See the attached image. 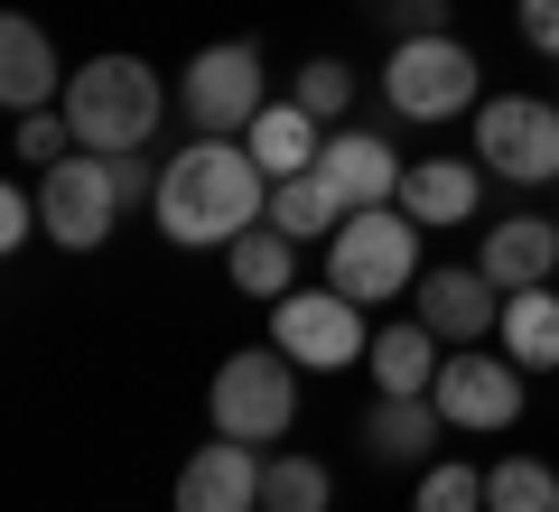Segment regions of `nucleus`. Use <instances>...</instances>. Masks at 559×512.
Segmentation results:
<instances>
[{
  "instance_id": "f257e3e1",
  "label": "nucleus",
  "mask_w": 559,
  "mask_h": 512,
  "mask_svg": "<svg viewBox=\"0 0 559 512\" xmlns=\"http://www.w3.org/2000/svg\"><path fill=\"white\" fill-rule=\"evenodd\" d=\"M159 234L178 252H234L261 215H271V168L252 158V140H224V131H197L178 158L159 168Z\"/></svg>"
},
{
  "instance_id": "f03ea898",
  "label": "nucleus",
  "mask_w": 559,
  "mask_h": 512,
  "mask_svg": "<svg viewBox=\"0 0 559 512\" xmlns=\"http://www.w3.org/2000/svg\"><path fill=\"white\" fill-rule=\"evenodd\" d=\"M159 112H168V84L150 57H84L66 75V121L84 150H150Z\"/></svg>"
},
{
  "instance_id": "7ed1b4c3",
  "label": "nucleus",
  "mask_w": 559,
  "mask_h": 512,
  "mask_svg": "<svg viewBox=\"0 0 559 512\" xmlns=\"http://www.w3.org/2000/svg\"><path fill=\"white\" fill-rule=\"evenodd\" d=\"M326 289H345L355 308L419 289V224L401 215V205H364V215H345L336 234H326Z\"/></svg>"
},
{
  "instance_id": "20e7f679",
  "label": "nucleus",
  "mask_w": 559,
  "mask_h": 512,
  "mask_svg": "<svg viewBox=\"0 0 559 512\" xmlns=\"http://www.w3.org/2000/svg\"><path fill=\"white\" fill-rule=\"evenodd\" d=\"M205 419H215V438L280 448L289 419H299V364L280 355V345H242V355H224L215 392H205Z\"/></svg>"
},
{
  "instance_id": "39448f33",
  "label": "nucleus",
  "mask_w": 559,
  "mask_h": 512,
  "mask_svg": "<svg viewBox=\"0 0 559 512\" xmlns=\"http://www.w3.org/2000/svg\"><path fill=\"white\" fill-rule=\"evenodd\" d=\"M382 103L401 121H457L485 103V66L466 38H392V66H382Z\"/></svg>"
},
{
  "instance_id": "423d86ee",
  "label": "nucleus",
  "mask_w": 559,
  "mask_h": 512,
  "mask_svg": "<svg viewBox=\"0 0 559 512\" xmlns=\"http://www.w3.org/2000/svg\"><path fill=\"white\" fill-rule=\"evenodd\" d=\"M261 103H271V75H261V47H252V38L197 47V57H187V75H178V112L197 121V131H224V140H242Z\"/></svg>"
},
{
  "instance_id": "0eeeda50",
  "label": "nucleus",
  "mask_w": 559,
  "mask_h": 512,
  "mask_svg": "<svg viewBox=\"0 0 559 512\" xmlns=\"http://www.w3.org/2000/svg\"><path fill=\"white\" fill-rule=\"evenodd\" d=\"M271 345L299 373H345L355 355H373V326H364V308L345 289H289V298H271Z\"/></svg>"
},
{
  "instance_id": "6e6552de",
  "label": "nucleus",
  "mask_w": 559,
  "mask_h": 512,
  "mask_svg": "<svg viewBox=\"0 0 559 512\" xmlns=\"http://www.w3.org/2000/svg\"><path fill=\"white\" fill-rule=\"evenodd\" d=\"M38 224H47L57 252H94L121 224V187L103 168V150H66L57 168H38Z\"/></svg>"
},
{
  "instance_id": "1a4fd4ad",
  "label": "nucleus",
  "mask_w": 559,
  "mask_h": 512,
  "mask_svg": "<svg viewBox=\"0 0 559 512\" xmlns=\"http://www.w3.org/2000/svg\"><path fill=\"white\" fill-rule=\"evenodd\" d=\"M476 158L513 187H550L559 178V103H540V94L476 103Z\"/></svg>"
},
{
  "instance_id": "9d476101",
  "label": "nucleus",
  "mask_w": 559,
  "mask_h": 512,
  "mask_svg": "<svg viewBox=\"0 0 559 512\" xmlns=\"http://www.w3.org/2000/svg\"><path fill=\"white\" fill-rule=\"evenodd\" d=\"M429 401L448 410V429H485V438H495V429H513V419H522V364L513 355L495 364V355L466 345V355L439 364V392H429Z\"/></svg>"
},
{
  "instance_id": "9b49d317",
  "label": "nucleus",
  "mask_w": 559,
  "mask_h": 512,
  "mask_svg": "<svg viewBox=\"0 0 559 512\" xmlns=\"http://www.w3.org/2000/svg\"><path fill=\"white\" fill-rule=\"evenodd\" d=\"M411 298H419L411 317H419V326H439V345H485V335L503 326V289L476 271V261H448V271H429Z\"/></svg>"
},
{
  "instance_id": "f8f14e48",
  "label": "nucleus",
  "mask_w": 559,
  "mask_h": 512,
  "mask_svg": "<svg viewBox=\"0 0 559 512\" xmlns=\"http://www.w3.org/2000/svg\"><path fill=\"white\" fill-rule=\"evenodd\" d=\"M318 178L336 187L345 215H364V205H401V178H411V168L392 158V140H382V131H326Z\"/></svg>"
},
{
  "instance_id": "ddd939ff",
  "label": "nucleus",
  "mask_w": 559,
  "mask_h": 512,
  "mask_svg": "<svg viewBox=\"0 0 559 512\" xmlns=\"http://www.w3.org/2000/svg\"><path fill=\"white\" fill-rule=\"evenodd\" d=\"M178 512H261V448L215 438L178 466Z\"/></svg>"
},
{
  "instance_id": "4468645a",
  "label": "nucleus",
  "mask_w": 559,
  "mask_h": 512,
  "mask_svg": "<svg viewBox=\"0 0 559 512\" xmlns=\"http://www.w3.org/2000/svg\"><path fill=\"white\" fill-rule=\"evenodd\" d=\"M57 75H75V66H57L47 28L28 20V10H10V20H0V103H10V112H47V103H66Z\"/></svg>"
},
{
  "instance_id": "2eb2a0df",
  "label": "nucleus",
  "mask_w": 559,
  "mask_h": 512,
  "mask_svg": "<svg viewBox=\"0 0 559 512\" xmlns=\"http://www.w3.org/2000/svg\"><path fill=\"white\" fill-rule=\"evenodd\" d=\"M476 271L495 279L503 298H513V289H540V279L559 271V215H503V224H485Z\"/></svg>"
},
{
  "instance_id": "dca6fc26",
  "label": "nucleus",
  "mask_w": 559,
  "mask_h": 512,
  "mask_svg": "<svg viewBox=\"0 0 559 512\" xmlns=\"http://www.w3.org/2000/svg\"><path fill=\"white\" fill-rule=\"evenodd\" d=\"M476 205H485V158H419L411 178H401V215L411 224H476Z\"/></svg>"
},
{
  "instance_id": "f3484780",
  "label": "nucleus",
  "mask_w": 559,
  "mask_h": 512,
  "mask_svg": "<svg viewBox=\"0 0 559 512\" xmlns=\"http://www.w3.org/2000/svg\"><path fill=\"white\" fill-rule=\"evenodd\" d=\"M439 429H448V410L429 392H382L373 410H364V448H373L382 466H429Z\"/></svg>"
},
{
  "instance_id": "a211bd4d",
  "label": "nucleus",
  "mask_w": 559,
  "mask_h": 512,
  "mask_svg": "<svg viewBox=\"0 0 559 512\" xmlns=\"http://www.w3.org/2000/svg\"><path fill=\"white\" fill-rule=\"evenodd\" d=\"M242 140H252V158L271 168V178H299V168H318V158H326V121L308 112L299 94L261 103V112H252V131H242Z\"/></svg>"
},
{
  "instance_id": "6ab92c4d",
  "label": "nucleus",
  "mask_w": 559,
  "mask_h": 512,
  "mask_svg": "<svg viewBox=\"0 0 559 512\" xmlns=\"http://www.w3.org/2000/svg\"><path fill=\"white\" fill-rule=\"evenodd\" d=\"M439 326H419V317H401V326H373V355H364V373H373V392H439Z\"/></svg>"
},
{
  "instance_id": "aec40b11",
  "label": "nucleus",
  "mask_w": 559,
  "mask_h": 512,
  "mask_svg": "<svg viewBox=\"0 0 559 512\" xmlns=\"http://www.w3.org/2000/svg\"><path fill=\"white\" fill-rule=\"evenodd\" d=\"M224 271H234V289H242V298H261V308H271V298H289V289H299V242L280 234L271 215H261L252 234H242L234 252H224Z\"/></svg>"
},
{
  "instance_id": "412c9836",
  "label": "nucleus",
  "mask_w": 559,
  "mask_h": 512,
  "mask_svg": "<svg viewBox=\"0 0 559 512\" xmlns=\"http://www.w3.org/2000/svg\"><path fill=\"white\" fill-rule=\"evenodd\" d=\"M503 355H513L522 373H550V364H559V289H550V279L503 298Z\"/></svg>"
},
{
  "instance_id": "4be33fe9",
  "label": "nucleus",
  "mask_w": 559,
  "mask_h": 512,
  "mask_svg": "<svg viewBox=\"0 0 559 512\" xmlns=\"http://www.w3.org/2000/svg\"><path fill=\"white\" fill-rule=\"evenodd\" d=\"M271 224L289 242H326L345 224V205H336V187H326L318 168H299V178H271Z\"/></svg>"
},
{
  "instance_id": "5701e85b",
  "label": "nucleus",
  "mask_w": 559,
  "mask_h": 512,
  "mask_svg": "<svg viewBox=\"0 0 559 512\" xmlns=\"http://www.w3.org/2000/svg\"><path fill=\"white\" fill-rule=\"evenodd\" d=\"M336 503V475L318 466V456H261V512H326Z\"/></svg>"
},
{
  "instance_id": "b1692460",
  "label": "nucleus",
  "mask_w": 559,
  "mask_h": 512,
  "mask_svg": "<svg viewBox=\"0 0 559 512\" xmlns=\"http://www.w3.org/2000/svg\"><path fill=\"white\" fill-rule=\"evenodd\" d=\"M485 512H559V475L540 456H503L485 466Z\"/></svg>"
},
{
  "instance_id": "393cba45",
  "label": "nucleus",
  "mask_w": 559,
  "mask_h": 512,
  "mask_svg": "<svg viewBox=\"0 0 559 512\" xmlns=\"http://www.w3.org/2000/svg\"><path fill=\"white\" fill-rule=\"evenodd\" d=\"M411 512H485V475L457 466V456H429L419 466V503Z\"/></svg>"
},
{
  "instance_id": "a878e982",
  "label": "nucleus",
  "mask_w": 559,
  "mask_h": 512,
  "mask_svg": "<svg viewBox=\"0 0 559 512\" xmlns=\"http://www.w3.org/2000/svg\"><path fill=\"white\" fill-rule=\"evenodd\" d=\"M289 94H299L318 121H345V112H355V66H345V57H308Z\"/></svg>"
},
{
  "instance_id": "bb28decb",
  "label": "nucleus",
  "mask_w": 559,
  "mask_h": 512,
  "mask_svg": "<svg viewBox=\"0 0 559 512\" xmlns=\"http://www.w3.org/2000/svg\"><path fill=\"white\" fill-rule=\"evenodd\" d=\"M10 150H20L28 168H57V158H66V150H84V140H75V121H66V103H47V112H20Z\"/></svg>"
},
{
  "instance_id": "cd10ccee",
  "label": "nucleus",
  "mask_w": 559,
  "mask_h": 512,
  "mask_svg": "<svg viewBox=\"0 0 559 512\" xmlns=\"http://www.w3.org/2000/svg\"><path fill=\"white\" fill-rule=\"evenodd\" d=\"M448 10H457V0H382L392 38H448Z\"/></svg>"
},
{
  "instance_id": "c85d7f7f",
  "label": "nucleus",
  "mask_w": 559,
  "mask_h": 512,
  "mask_svg": "<svg viewBox=\"0 0 559 512\" xmlns=\"http://www.w3.org/2000/svg\"><path fill=\"white\" fill-rule=\"evenodd\" d=\"M28 234H47L38 224V187H0V252H20Z\"/></svg>"
},
{
  "instance_id": "c756f323",
  "label": "nucleus",
  "mask_w": 559,
  "mask_h": 512,
  "mask_svg": "<svg viewBox=\"0 0 559 512\" xmlns=\"http://www.w3.org/2000/svg\"><path fill=\"white\" fill-rule=\"evenodd\" d=\"M513 28L532 57H559V0H513Z\"/></svg>"
}]
</instances>
